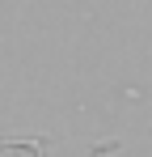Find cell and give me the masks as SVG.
I'll return each instance as SVG.
<instances>
[{
  "label": "cell",
  "instance_id": "obj_1",
  "mask_svg": "<svg viewBox=\"0 0 152 157\" xmlns=\"http://www.w3.org/2000/svg\"><path fill=\"white\" fill-rule=\"evenodd\" d=\"M0 157H38V144H0Z\"/></svg>",
  "mask_w": 152,
  "mask_h": 157
}]
</instances>
